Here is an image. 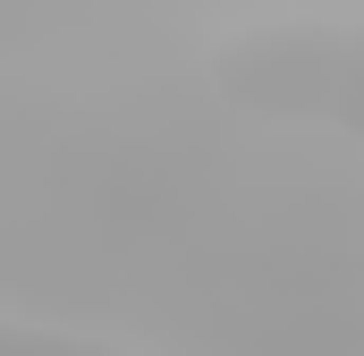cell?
Returning a JSON list of instances; mask_svg holds the SVG:
<instances>
[{
    "label": "cell",
    "mask_w": 364,
    "mask_h": 356,
    "mask_svg": "<svg viewBox=\"0 0 364 356\" xmlns=\"http://www.w3.org/2000/svg\"><path fill=\"white\" fill-rule=\"evenodd\" d=\"M0 356H136V348H119V340H93V331H60V323L0 314Z\"/></svg>",
    "instance_id": "2"
},
{
    "label": "cell",
    "mask_w": 364,
    "mask_h": 356,
    "mask_svg": "<svg viewBox=\"0 0 364 356\" xmlns=\"http://www.w3.org/2000/svg\"><path fill=\"white\" fill-rule=\"evenodd\" d=\"M212 93L263 127H339L356 136L364 110V43L339 17H279L246 26L212 51Z\"/></svg>",
    "instance_id": "1"
}]
</instances>
